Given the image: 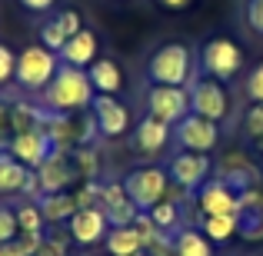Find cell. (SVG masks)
Masks as SVG:
<instances>
[{
    "mask_svg": "<svg viewBox=\"0 0 263 256\" xmlns=\"http://www.w3.org/2000/svg\"><path fill=\"white\" fill-rule=\"evenodd\" d=\"M20 226H17V213H13L10 203H0V243H10L17 240Z\"/></svg>",
    "mask_w": 263,
    "mask_h": 256,
    "instance_id": "1f68e13d",
    "label": "cell"
},
{
    "mask_svg": "<svg viewBox=\"0 0 263 256\" xmlns=\"http://www.w3.org/2000/svg\"><path fill=\"white\" fill-rule=\"evenodd\" d=\"M100 40H97V33L93 30H80V33H73L70 40L64 44V50H60V64H67V67H80V70H87L90 64H93L97 57H100Z\"/></svg>",
    "mask_w": 263,
    "mask_h": 256,
    "instance_id": "e0dca14e",
    "label": "cell"
},
{
    "mask_svg": "<svg viewBox=\"0 0 263 256\" xmlns=\"http://www.w3.org/2000/svg\"><path fill=\"white\" fill-rule=\"evenodd\" d=\"M100 190H103L100 180H84V186L73 193V200H77L80 210H84V206H100Z\"/></svg>",
    "mask_w": 263,
    "mask_h": 256,
    "instance_id": "836d02e7",
    "label": "cell"
},
{
    "mask_svg": "<svg viewBox=\"0 0 263 256\" xmlns=\"http://www.w3.org/2000/svg\"><path fill=\"white\" fill-rule=\"evenodd\" d=\"M147 216L154 220V226L163 230V233H177L180 230V203H174V200H160Z\"/></svg>",
    "mask_w": 263,
    "mask_h": 256,
    "instance_id": "484cf974",
    "label": "cell"
},
{
    "mask_svg": "<svg viewBox=\"0 0 263 256\" xmlns=\"http://www.w3.org/2000/svg\"><path fill=\"white\" fill-rule=\"evenodd\" d=\"M10 103L0 100V150H7V143H10Z\"/></svg>",
    "mask_w": 263,
    "mask_h": 256,
    "instance_id": "ab89813d",
    "label": "cell"
},
{
    "mask_svg": "<svg viewBox=\"0 0 263 256\" xmlns=\"http://www.w3.org/2000/svg\"><path fill=\"white\" fill-rule=\"evenodd\" d=\"M253 147H257V150H260V153H263V136H260V140H253Z\"/></svg>",
    "mask_w": 263,
    "mask_h": 256,
    "instance_id": "ee69618b",
    "label": "cell"
},
{
    "mask_svg": "<svg viewBox=\"0 0 263 256\" xmlns=\"http://www.w3.org/2000/svg\"><path fill=\"white\" fill-rule=\"evenodd\" d=\"M40 44H44L47 50H53V53H60V50H64L67 33L60 30V24H57V20H47V24L40 27Z\"/></svg>",
    "mask_w": 263,
    "mask_h": 256,
    "instance_id": "4dcf8cb0",
    "label": "cell"
},
{
    "mask_svg": "<svg viewBox=\"0 0 263 256\" xmlns=\"http://www.w3.org/2000/svg\"><path fill=\"white\" fill-rule=\"evenodd\" d=\"M70 156H73V167H77V176H84V180L100 176V156H97L93 147H77Z\"/></svg>",
    "mask_w": 263,
    "mask_h": 256,
    "instance_id": "83f0119b",
    "label": "cell"
},
{
    "mask_svg": "<svg viewBox=\"0 0 263 256\" xmlns=\"http://www.w3.org/2000/svg\"><path fill=\"white\" fill-rule=\"evenodd\" d=\"M100 210H103V216H107L110 226H134V220L140 216L137 203L130 200V193L123 190V183H103Z\"/></svg>",
    "mask_w": 263,
    "mask_h": 256,
    "instance_id": "9a60e30c",
    "label": "cell"
},
{
    "mask_svg": "<svg viewBox=\"0 0 263 256\" xmlns=\"http://www.w3.org/2000/svg\"><path fill=\"white\" fill-rule=\"evenodd\" d=\"M247 96L250 103H263V60L247 73Z\"/></svg>",
    "mask_w": 263,
    "mask_h": 256,
    "instance_id": "d590c367",
    "label": "cell"
},
{
    "mask_svg": "<svg viewBox=\"0 0 263 256\" xmlns=\"http://www.w3.org/2000/svg\"><path fill=\"white\" fill-rule=\"evenodd\" d=\"M240 237H243L247 243H260L263 240V210L240 213Z\"/></svg>",
    "mask_w": 263,
    "mask_h": 256,
    "instance_id": "f1b7e54d",
    "label": "cell"
},
{
    "mask_svg": "<svg viewBox=\"0 0 263 256\" xmlns=\"http://www.w3.org/2000/svg\"><path fill=\"white\" fill-rule=\"evenodd\" d=\"M193 0H157V7H163V10H183V7H190Z\"/></svg>",
    "mask_w": 263,
    "mask_h": 256,
    "instance_id": "7bdbcfd3",
    "label": "cell"
},
{
    "mask_svg": "<svg viewBox=\"0 0 263 256\" xmlns=\"http://www.w3.org/2000/svg\"><path fill=\"white\" fill-rule=\"evenodd\" d=\"M87 77H90V84H93L97 93L117 96L123 90V70H120V64L110 60V57H97L93 64L87 67Z\"/></svg>",
    "mask_w": 263,
    "mask_h": 256,
    "instance_id": "ffe728a7",
    "label": "cell"
},
{
    "mask_svg": "<svg viewBox=\"0 0 263 256\" xmlns=\"http://www.w3.org/2000/svg\"><path fill=\"white\" fill-rule=\"evenodd\" d=\"M167 173H170V183H177L180 190L197 193L200 186L210 180V156H206V153H190V150H180V153L170 156Z\"/></svg>",
    "mask_w": 263,
    "mask_h": 256,
    "instance_id": "ba28073f",
    "label": "cell"
},
{
    "mask_svg": "<svg viewBox=\"0 0 263 256\" xmlns=\"http://www.w3.org/2000/svg\"><path fill=\"white\" fill-rule=\"evenodd\" d=\"M44 120V107L30 100H13L10 103V133H24V130L40 127Z\"/></svg>",
    "mask_w": 263,
    "mask_h": 256,
    "instance_id": "d4e9b609",
    "label": "cell"
},
{
    "mask_svg": "<svg viewBox=\"0 0 263 256\" xmlns=\"http://www.w3.org/2000/svg\"><path fill=\"white\" fill-rule=\"evenodd\" d=\"M40 203V213H44L47 226H60V223H70V216L80 210L77 200H73V193H44V196L37 200Z\"/></svg>",
    "mask_w": 263,
    "mask_h": 256,
    "instance_id": "44dd1931",
    "label": "cell"
},
{
    "mask_svg": "<svg viewBox=\"0 0 263 256\" xmlns=\"http://www.w3.org/2000/svg\"><path fill=\"white\" fill-rule=\"evenodd\" d=\"M240 67H243V50L230 37H210L200 47V73L203 77L227 84V80H233L240 73Z\"/></svg>",
    "mask_w": 263,
    "mask_h": 256,
    "instance_id": "277c9868",
    "label": "cell"
},
{
    "mask_svg": "<svg viewBox=\"0 0 263 256\" xmlns=\"http://www.w3.org/2000/svg\"><path fill=\"white\" fill-rule=\"evenodd\" d=\"M123 190L130 193V200L137 203L140 213H150L160 200H167L170 190V173L163 167H137L134 173H127Z\"/></svg>",
    "mask_w": 263,
    "mask_h": 256,
    "instance_id": "5b68a950",
    "label": "cell"
},
{
    "mask_svg": "<svg viewBox=\"0 0 263 256\" xmlns=\"http://www.w3.org/2000/svg\"><path fill=\"white\" fill-rule=\"evenodd\" d=\"M67 246H70V230H47L44 246L37 250V256H67Z\"/></svg>",
    "mask_w": 263,
    "mask_h": 256,
    "instance_id": "f546056e",
    "label": "cell"
},
{
    "mask_svg": "<svg viewBox=\"0 0 263 256\" xmlns=\"http://www.w3.org/2000/svg\"><path fill=\"white\" fill-rule=\"evenodd\" d=\"M174 256H213V243L193 226H180L174 233Z\"/></svg>",
    "mask_w": 263,
    "mask_h": 256,
    "instance_id": "cb8c5ba5",
    "label": "cell"
},
{
    "mask_svg": "<svg viewBox=\"0 0 263 256\" xmlns=\"http://www.w3.org/2000/svg\"><path fill=\"white\" fill-rule=\"evenodd\" d=\"M33 173H37V183H40V196H44V193H64L67 186L77 180L73 156L64 153V150H53Z\"/></svg>",
    "mask_w": 263,
    "mask_h": 256,
    "instance_id": "8fae6325",
    "label": "cell"
},
{
    "mask_svg": "<svg viewBox=\"0 0 263 256\" xmlns=\"http://www.w3.org/2000/svg\"><path fill=\"white\" fill-rule=\"evenodd\" d=\"M7 153L17 156L24 167L37 170L40 163H44L47 156L53 153V147H50V140H47L44 130L33 127V130H24V133H13V136H10V143H7Z\"/></svg>",
    "mask_w": 263,
    "mask_h": 256,
    "instance_id": "4fadbf2b",
    "label": "cell"
},
{
    "mask_svg": "<svg viewBox=\"0 0 263 256\" xmlns=\"http://www.w3.org/2000/svg\"><path fill=\"white\" fill-rule=\"evenodd\" d=\"M247 24L253 33H263V0H250L247 4Z\"/></svg>",
    "mask_w": 263,
    "mask_h": 256,
    "instance_id": "f35d334b",
    "label": "cell"
},
{
    "mask_svg": "<svg viewBox=\"0 0 263 256\" xmlns=\"http://www.w3.org/2000/svg\"><path fill=\"white\" fill-rule=\"evenodd\" d=\"M0 256H27V253L20 250L17 240H10V243H0Z\"/></svg>",
    "mask_w": 263,
    "mask_h": 256,
    "instance_id": "b9f144b4",
    "label": "cell"
},
{
    "mask_svg": "<svg viewBox=\"0 0 263 256\" xmlns=\"http://www.w3.org/2000/svg\"><path fill=\"white\" fill-rule=\"evenodd\" d=\"M90 116L97 120V130H100V136H123L130 130V110L123 107L117 96L110 93H97L93 103H90Z\"/></svg>",
    "mask_w": 263,
    "mask_h": 256,
    "instance_id": "30bf717a",
    "label": "cell"
},
{
    "mask_svg": "<svg viewBox=\"0 0 263 256\" xmlns=\"http://www.w3.org/2000/svg\"><path fill=\"white\" fill-rule=\"evenodd\" d=\"M137 256H150V253H147V250H143V253H137Z\"/></svg>",
    "mask_w": 263,
    "mask_h": 256,
    "instance_id": "f6af8a7d",
    "label": "cell"
},
{
    "mask_svg": "<svg viewBox=\"0 0 263 256\" xmlns=\"http://www.w3.org/2000/svg\"><path fill=\"white\" fill-rule=\"evenodd\" d=\"M103 246H107V256H137V253L147 250L143 237L137 233V226H110Z\"/></svg>",
    "mask_w": 263,
    "mask_h": 256,
    "instance_id": "7402d4cb",
    "label": "cell"
},
{
    "mask_svg": "<svg viewBox=\"0 0 263 256\" xmlns=\"http://www.w3.org/2000/svg\"><path fill=\"white\" fill-rule=\"evenodd\" d=\"M20 7H24L27 13H50L53 10V4H57V0H17Z\"/></svg>",
    "mask_w": 263,
    "mask_h": 256,
    "instance_id": "60d3db41",
    "label": "cell"
},
{
    "mask_svg": "<svg viewBox=\"0 0 263 256\" xmlns=\"http://www.w3.org/2000/svg\"><path fill=\"white\" fill-rule=\"evenodd\" d=\"M200 230H203V237L210 240V243L223 246V243H230L233 237H240V213H220V216H203Z\"/></svg>",
    "mask_w": 263,
    "mask_h": 256,
    "instance_id": "603a6c76",
    "label": "cell"
},
{
    "mask_svg": "<svg viewBox=\"0 0 263 256\" xmlns=\"http://www.w3.org/2000/svg\"><path fill=\"white\" fill-rule=\"evenodd\" d=\"M53 20H57V24H60V30L67 33V40H70L73 33H80V30H84V17H80L77 10H60Z\"/></svg>",
    "mask_w": 263,
    "mask_h": 256,
    "instance_id": "8d00e7d4",
    "label": "cell"
},
{
    "mask_svg": "<svg viewBox=\"0 0 263 256\" xmlns=\"http://www.w3.org/2000/svg\"><path fill=\"white\" fill-rule=\"evenodd\" d=\"M147 113L157 116V120H163V123H180L186 113H190V93H186V87L150 84V90H147Z\"/></svg>",
    "mask_w": 263,
    "mask_h": 256,
    "instance_id": "9c48e42d",
    "label": "cell"
},
{
    "mask_svg": "<svg viewBox=\"0 0 263 256\" xmlns=\"http://www.w3.org/2000/svg\"><path fill=\"white\" fill-rule=\"evenodd\" d=\"M243 133L250 140H260L263 136V103H250V110L243 113Z\"/></svg>",
    "mask_w": 263,
    "mask_h": 256,
    "instance_id": "d6a6232c",
    "label": "cell"
},
{
    "mask_svg": "<svg viewBox=\"0 0 263 256\" xmlns=\"http://www.w3.org/2000/svg\"><path fill=\"white\" fill-rule=\"evenodd\" d=\"M67 230H70V240H73V243L93 246V243H103V240H107L110 223H107V216H103L100 206H84V210H77L70 216Z\"/></svg>",
    "mask_w": 263,
    "mask_h": 256,
    "instance_id": "5bb4252c",
    "label": "cell"
},
{
    "mask_svg": "<svg viewBox=\"0 0 263 256\" xmlns=\"http://www.w3.org/2000/svg\"><path fill=\"white\" fill-rule=\"evenodd\" d=\"M220 180H227L233 190H247V186H260L263 176L243 153H230V156H223V163H220Z\"/></svg>",
    "mask_w": 263,
    "mask_h": 256,
    "instance_id": "d6986e66",
    "label": "cell"
},
{
    "mask_svg": "<svg viewBox=\"0 0 263 256\" xmlns=\"http://www.w3.org/2000/svg\"><path fill=\"white\" fill-rule=\"evenodd\" d=\"M190 93V113L206 116V120L220 123L227 113H230V93H227V84L213 77H193V84L186 87Z\"/></svg>",
    "mask_w": 263,
    "mask_h": 256,
    "instance_id": "8992f818",
    "label": "cell"
},
{
    "mask_svg": "<svg viewBox=\"0 0 263 256\" xmlns=\"http://www.w3.org/2000/svg\"><path fill=\"white\" fill-rule=\"evenodd\" d=\"M44 240H47V230L44 233H33V230H20L17 233V243H20V250L27 256H37V250L44 246Z\"/></svg>",
    "mask_w": 263,
    "mask_h": 256,
    "instance_id": "74e56055",
    "label": "cell"
},
{
    "mask_svg": "<svg viewBox=\"0 0 263 256\" xmlns=\"http://www.w3.org/2000/svg\"><path fill=\"white\" fill-rule=\"evenodd\" d=\"M13 73H17V53L7 44H0V87L13 84Z\"/></svg>",
    "mask_w": 263,
    "mask_h": 256,
    "instance_id": "e575fe53",
    "label": "cell"
},
{
    "mask_svg": "<svg viewBox=\"0 0 263 256\" xmlns=\"http://www.w3.org/2000/svg\"><path fill=\"white\" fill-rule=\"evenodd\" d=\"M147 77H150V84H160V87H190L193 77H197L190 47H183V44L157 47L147 60Z\"/></svg>",
    "mask_w": 263,
    "mask_h": 256,
    "instance_id": "7a4b0ae2",
    "label": "cell"
},
{
    "mask_svg": "<svg viewBox=\"0 0 263 256\" xmlns=\"http://www.w3.org/2000/svg\"><path fill=\"white\" fill-rule=\"evenodd\" d=\"M13 213H17V226H20V230H33V233L47 230V220H44V213H40L37 200H24V203H17Z\"/></svg>",
    "mask_w": 263,
    "mask_h": 256,
    "instance_id": "4316f807",
    "label": "cell"
},
{
    "mask_svg": "<svg viewBox=\"0 0 263 256\" xmlns=\"http://www.w3.org/2000/svg\"><path fill=\"white\" fill-rule=\"evenodd\" d=\"M57 70H60V53L47 50L44 44H30V47H24V50L17 53L13 84L24 90V93H44Z\"/></svg>",
    "mask_w": 263,
    "mask_h": 256,
    "instance_id": "3957f363",
    "label": "cell"
},
{
    "mask_svg": "<svg viewBox=\"0 0 263 256\" xmlns=\"http://www.w3.org/2000/svg\"><path fill=\"white\" fill-rule=\"evenodd\" d=\"M174 140V130H170V123L157 120V116H143L140 123H137V133H134V150L140 156H157L163 153V147Z\"/></svg>",
    "mask_w": 263,
    "mask_h": 256,
    "instance_id": "2e32d148",
    "label": "cell"
},
{
    "mask_svg": "<svg viewBox=\"0 0 263 256\" xmlns=\"http://www.w3.org/2000/svg\"><path fill=\"white\" fill-rule=\"evenodd\" d=\"M197 210L203 216H220V213H240V190H233L227 180H206L197 190Z\"/></svg>",
    "mask_w": 263,
    "mask_h": 256,
    "instance_id": "7c38bea8",
    "label": "cell"
},
{
    "mask_svg": "<svg viewBox=\"0 0 263 256\" xmlns=\"http://www.w3.org/2000/svg\"><path fill=\"white\" fill-rule=\"evenodd\" d=\"M93 96H97V90L90 84L87 70L60 64V70L53 73V80L40 93V107L53 110V113H77V110H90Z\"/></svg>",
    "mask_w": 263,
    "mask_h": 256,
    "instance_id": "6da1fadb",
    "label": "cell"
},
{
    "mask_svg": "<svg viewBox=\"0 0 263 256\" xmlns=\"http://www.w3.org/2000/svg\"><path fill=\"white\" fill-rule=\"evenodd\" d=\"M33 180V170L24 167L17 156L0 150V196H27V183Z\"/></svg>",
    "mask_w": 263,
    "mask_h": 256,
    "instance_id": "ac0fdd59",
    "label": "cell"
},
{
    "mask_svg": "<svg viewBox=\"0 0 263 256\" xmlns=\"http://www.w3.org/2000/svg\"><path fill=\"white\" fill-rule=\"evenodd\" d=\"M174 140L180 143V150L210 153L220 140V123L206 120V116H197V113H186L180 123H174Z\"/></svg>",
    "mask_w": 263,
    "mask_h": 256,
    "instance_id": "52a82bcc",
    "label": "cell"
}]
</instances>
